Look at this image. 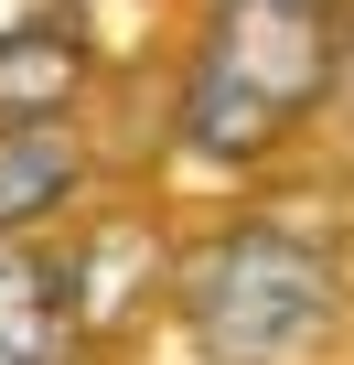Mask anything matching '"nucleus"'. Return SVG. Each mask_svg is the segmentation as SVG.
Wrapping results in <instances>:
<instances>
[{"mask_svg":"<svg viewBox=\"0 0 354 365\" xmlns=\"http://www.w3.org/2000/svg\"><path fill=\"white\" fill-rule=\"evenodd\" d=\"M343 76V0H215L183 65V150L258 172Z\"/></svg>","mask_w":354,"mask_h":365,"instance_id":"1","label":"nucleus"},{"mask_svg":"<svg viewBox=\"0 0 354 365\" xmlns=\"http://www.w3.org/2000/svg\"><path fill=\"white\" fill-rule=\"evenodd\" d=\"M172 312L204 365H322L354 322V279L322 237L247 215L172 258Z\"/></svg>","mask_w":354,"mask_h":365,"instance_id":"2","label":"nucleus"},{"mask_svg":"<svg viewBox=\"0 0 354 365\" xmlns=\"http://www.w3.org/2000/svg\"><path fill=\"white\" fill-rule=\"evenodd\" d=\"M54 269H65V312H76L86 344L129 333V322L150 312V290H172V279H161V247H150L140 215H97L76 247H54Z\"/></svg>","mask_w":354,"mask_h":365,"instance_id":"3","label":"nucleus"},{"mask_svg":"<svg viewBox=\"0 0 354 365\" xmlns=\"http://www.w3.org/2000/svg\"><path fill=\"white\" fill-rule=\"evenodd\" d=\"M76 194H86V140H76V108H54V118H0V237L54 226Z\"/></svg>","mask_w":354,"mask_h":365,"instance_id":"4","label":"nucleus"},{"mask_svg":"<svg viewBox=\"0 0 354 365\" xmlns=\"http://www.w3.org/2000/svg\"><path fill=\"white\" fill-rule=\"evenodd\" d=\"M65 269L33 258L22 237H0V365H65Z\"/></svg>","mask_w":354,"mask_h":365,"instance_id":"5","label":"nucleus"},{"mask_svg":"<svg viewBox=\"0 0 354 365\" xmlns=\"http://www.w3.org/2000/svg\"><path fill=\"white\" fill-rule=\"evenodd\" d=\"M76 86H86L76 22H33V33L0 43V118H54V108H76Z\"/></svg>","mask_w":354,"mask_h":365,"instance_id":"6","label":"nucleus"},{"mask_svg":"<svg viewBox=\"0 0 354 365\" xmlns=\"http://www.w3.org/2000/svg\"><path fill=\"white\" fill-rule=\"evenodd\" d=\"M33 22H76V0H0V43L33 33Z\"/></svg>","mask_w":354,"mask_h":365,"instance_id":"7","label":"nucleus"}]
</instances>
